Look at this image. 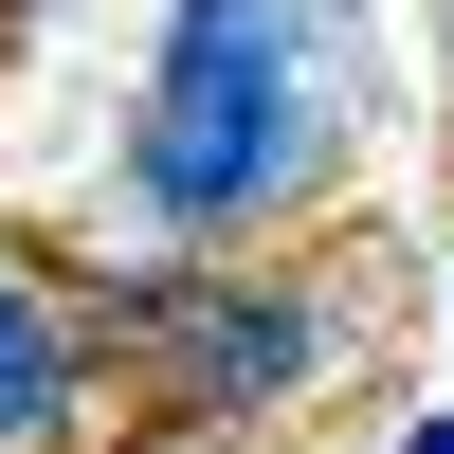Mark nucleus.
I'll list each match as a JSON object with an SVG mask.
<instances>
[{
	"instance_id": "20e7f679",
	"label": "nucleus",
	"mask_w": 454,
	"mask_h": 454,
	"mask_svg": "<svg viewBox=\"0 0 454 454\" xmlns=\"http://www.w3.org/2000/svg\"><path fill=\"white\" fill-rule=\"evenodd\" d=\"M400 454H454V419H419V436H400Z\"/></svg>"
},
{
	"instance_id": "7ed1b4c3",
	"label": "nucleus",
	"mask_w": 454,
	"mask_h": 454,
	"mask_svg": "<svg viewBox=\"0 0 454 454\" xmlns=\"http://www.w3.org/2000/svg\"><path fill=\"white\" fill-rule=\"evenodd\" d=\"M73 419H91V327H73V291H36L0 254V454H36Z\"/></svg>"
},
{
	"instance_id": "f03ea898",
	"label": "nucleus",
	"mask_w": 454,
	"mask_h": 454,
	"mask_svg": "<svg viewBox=\"0 0 454 454\" xmlns=\"http://www.w3.org/2000/svg\"><path fill=\"white\" fill-rule=\"evenodd\" d=\"M91 364H145L164 419H273V400L327 382V309L273 273V254H164V273H91L73 291Z\"/></svg>"
},
{
	"instance_id": "f257e3e1",
	"label": "nucleus",
	"mask_w": 454,
	"mask_h": 454,
	"mask_svg": "<svg viewBox=\"0 0 454 454\" xmlns=\"http://www.w3.org/2000/svg\"><path fill=\"white\" fill-rule=\"evenodd\" d=\"M327 164H346V128H327L309 0H164V55L128 109V200L164 237L237 254V237H291L327 200Z\"/></svg>"
}]
</instances>
